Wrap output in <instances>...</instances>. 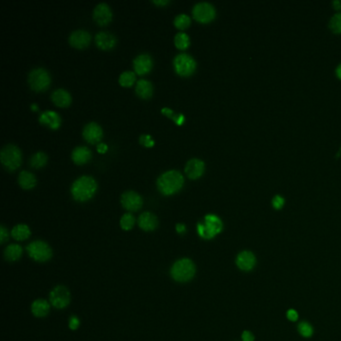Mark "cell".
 I'll list each match as a JSON object with an SVG mask.
<instances>
[{
  "label": "cell",
  "mask_w": 341,
  "mask_h": 341,
  "mask_svg": "<svg viewBox=\"0 0 341 341\" xmlns=\"http://www.w3.org/2000/svg\"><path fill=\"white\" fill-rule=\"evenodd\" d=\"M97 150H98V152H100V153H104V152L107 150V145H106L105 143H99V144L97 145Z\"/></svg>",
  "instance_id": "42"
},
{
  "label": "cell",
  "mask_w": 341,
  "mask_h": 341,
  "mask_svg": "<svg viewBox=\"0 0 341 341\" xmlns=\"http://www.w3.org/2000/svg\"><path fill=\"white\" fill-rule=\"evenodd\" d=\"M79 323H80L79 319L77 317H75V316H72L70 318V320H69V327H70V329H72V330L77 329L78 326H79Z\"/></svg>",
  "instance_id": "40"
},
{
  "label": "cell",
  "mask_w": 341,
  "mask_h": 341,
  "mask_svg": "<svg viewBox=\"0 0 341 341\" xmlns=\"http://www.w3.org/2000/svg\"><path fill=\"white\" fill-rule=\"evenodd\" d=\"M71 158L76 164H83L91 158V150L83 145L76 146L71 152Z\"/></svg>",
  "instance_id": "21"
},
{
  "label": "cell",
  "mask_w": 341,
  "mask_h": 341,
  "mask_svg": "<svg viewBox=\"0 0 341 341\" xmlns=\"http://www.w3.org/2000/svg\"><path fill=\"white\" fill-rule=\"evenodd\" d=\"M138 224L140 226V228H142L145 231H150V230H154L158 224V220L157 217L153 214V213L146 211L143 212L140 214L139 218H138Z\"/></svg>",
  "instance_id": "20"
},
{
  "label": "cell",
  "mask_w": 341,
  "mask_h": 341,
  "mask_svg": "<svg viewBox=\"0 0 341 341\" xmlns=\"http://www.w3.org/2000/svg\"><path fill=\"white\" fill-rule=\"evenodd\" d=\"M153 2L156 4H167L169 3V0H153Z\"/></svg>",
  "instance_id": "44"
},
{
  "label": "cell",
  "mask_w": 341,
  "mask_h": 341,
  "mask_svg": "<svg viewBox=\"0 0 341 341\" xmlns=\"http://www.w3.org/2000/svg\"><path fill=\"white\" fill-rule=\"evenodd\" d=\"M190 17L185 13H180L174 18V25L179 29H184L190 24Z\"/></svg>",
  "instance_id": "32"
},
{
  "label": "cell",
  "mask_w": 341,
  "mask_h": 341,
  "mask_svg": "<svg viewBox=\"0 0 341 341\" xmlns=\"http://www.w3.org/2000/svg\"><path fill=\"white\" fill-rule=\"evenodd\" d=\"M329 26L334 32L341 33V13H337L332 16L329 22Z\"/></svg>",
  "instance_id": "33"
},
{
  "label": "cell",
  "mask_w": 341,
  "mask_h": 341,
  "mask_svg": "<svg viewBox=\"0 0 341 341\" xmlns=\"http://www.w3.org/2000/svg\"><path fill=\"white\" fill-rule=\"evenodd\" d=\"M139 141L142 145H145V146H152L154 144V140L152 139L151 135H149V134L140 135Z\"/></svg>",
  "instance_id": "35"
},
{
  "label": "cell",
  "mask_w": 341,
  "mask_h": 341,
  "mask_svg": "<svg viewBox=\"0 0 341 341\" xmlns=\"http://www.w3.org/2000/svg\"><path fill=\"white\" fill-rule=\"evenodd\" d=\"M47 155L43 151H37L35 152L31 157H30V165L33 166L34 168H40L42 166H44L47 162Z\"/></svg>",
  "instance_id": "28"
},
{
  "label": "cell",
  "mask_w": 341,
  "mask_h": 341,
  "mask_svg": "<svg viewBox=\"0 0 341 341\" xmlns=\"http://www.w3.org/2000/svg\"><path fill=\"white\" fill-rule=\"evenodd\" d=\"M7 238H8V231L3 225H1V227H0V241H1V243H3L5 242Z\"/></svg>",
  "instance_id": "38"
},
{
  "label": "cell",
  "mask_w": 341,
  "mask_h": 341,
  "mask_svg": "<svg viewBox=\"0 0 341 341\" xmlns=\"http://www.w3.org/2000/svg\"><path fill=\"white\" fill-rule=\"evenodd\" d=\"M93 18L100 25L107 24L112 18V11L109 5L105 2L98 3L93 9Z\"/></svg>",
  "instance_id": "14"
},
{
  "label": "cell",
  "mask_w": 341,
  "mask_h": 341,
  "mask_svg": "<svg viewBox=\"0 0 341 341\" xmlns=\"http://www.w3.org/2000/svg\"><path fill=\"white\" fill-rule=\"evenodd\" d=\"M0 160L3 166L9 170L17 168L22 161L21 150L14 144H6L0 151Z\"/></svg>",
  "instance_id": "6"
},
{
  "label": "cell",
  "mask_w": 341,
  "mask_h": 341,
  "mask_svg": "<svg viewBox=\"0 0 341 341\" xmlns=\"http://www.w3.org/2000/svg\"><path fill=\"white\" fill-rule=\"evenodd\" d=\"M174 70L182 76H188L192 74L196 68L195 59L186 52L178 53L173 58Z\"/></svg>",
  "instance_id": "8"
},
{
  "label": "cell",
  "mask_w": 341,
  "mask_h": 341,
  "mask_svg": "<svg viewBox=\"0 0 341 341\" xmlns=\"http://www.w3.org/2000/svg\"><path fill=\"white\" fill-rule=\"evenodd\" d=\"M162 112H163V113H166V114H169L170 116H173L175 122L178 123V124H181V123L184 121V116H183L182 114H179L178 116H175V115L173 114V111H172V110H170V109H168V108H162Z\"/></svg>",
  "instance_id": "36"
},
{
  "label": "cell",
  "mask_w": 341,
  "mask_h": 341,
  "mask_svg": "<svg viewBox=\"0 0 341 341\" xmlns=\"http://www.w3.org/2000/svg\"><path fill=\"white\" fill-rule=\"evenodd\" d=\"M50 302L56 308H64L70 302V292L64 286H56L50 292Z\"/></svg>",
  "instance_id": "10"
},
{
  "label": "cell",
  "mask_w": 341,
  "mask_h": 341,
  "mask_svg": "<svg viewBox=\"0 0 341 341\" xmlns=\"http://www.w3.org/2000/svg\"><path fill=\"white\" fill-rule=\"evenodd\" d=\"M176 230H177V232H179V233L184 232V231H185V225L182 224V223L176 224Z\"/></svg>",
  "instance_id": "43"
},
{
  "label": "cell",
  "mask_w": 341,
  "mask_h": 341,
  "mask_svg": "<svg viewBox=\"0 0 341 341\" xmlns=\"http://www.w3.org/2000/svg\"><path fill=\"white\" fill-rule=\"evenodd\" d=\"M184 183V177L178 170L170 169L161 173L156 181L158 190L164 195L177 192Z\"/></svg>",
  "instance_id": "1"
},
{
  "label": "cell",
  "mask_w": 341,
  "mask_h": 341,
  "mask_svg": "<svg viewBox=\"0 0 341 341\" xmlns=\"http://www.w3.org/2000/svg\"><path fill=\"white\" fill-rule=\"evenodd\" d=\"M205 164L199 158H191L185 164V173L192 179L198 178L204 172Z\"/></svg>",
  "instance_id": "16"
},
{
  "label": "cell",
  "mask_w": 341,
  "mask_h": 341,
  "mask_svg": "<svg viewBox=\"0 0 341 341\" xmlns=\"http://www.w3.org/2000/svg\"><path fill=\"white\" fill-rule=\"evenodd\" d=\"M69 43L75 48L86 47L91 40V34L85 29H76L69 34Z\"/></svg>",
  "instance_id": "12"
},
{
  "label": "cell",
  "mask_w": 341,
  "mask_h": 341,
  "mask_svg": "<svg viewBox=\"0 0 341 341\" xmlns=\"http://www.w3.org/2000/svg\"><path fill=\"white\" fill-rule=\"evenodd\" d=\"M39 122L49 126L52 129H57L60 126L61 118L57 112L53 110H45L40 113Z\"/></svg>",
  "instance_id": "19"
},
{
  "label": "cell",
  "mask_w": 341,
  "mask_h": 341,
  "mask_svg": "<svg viewBox=\"0 0 341 341\" xmlns=\"http://www.w3.org/2000/svg\"><path fill=\"white\" fill-rule=\"evenodd\" d=\"M97 189L96 180L90 175H81L71 184L70 191L73 198L77 201H86L90 199Z\"/></svg>",
  "instance_id": "2"
},
{
  "label": "cell",
  "mask_w": 341,
  "mask_h": 341,
  "mask_svg": "<svg viewBox=\"0 0 341 341\" xmlns=\"http://www.w3.org/2000/svg\"><path fill=\"white\" fill-rule=\"evenodd\" d=\"M18 183L22 188L30 189L36 184L35 175L32 172L27 171V170H22L18 175Z\"/></svg>",
  "instance_id": "25"
},
{
  "label": "cell",
  "mask_w": 341,
  "mask_h": 341,
  "mask_svg": "<svg viewBox=\"0 0 341 341\" xmlns=\"http://www.w3.org/2000/svg\"><path fill=\"white\" fill-rule=\"evenodd\" d=\"M51 81L49 72L43 67H35L28 73V83L30 87L36 91L46 89Z\"/></svg>",
  "instance_id": "4"
},
{
  "label": "cell",
  "mask_w": 341,
  "mask_h": 341,
  "mask_svg": "<svg viewBox=\"0 0 341 341\" xmlns=\"http://www.w3.org/2000/svg\"><path fill=\"white\" fill-rule=\"evenodd\" d=\"M237 266L243 271H250L256 264V258L254 254L250 251H242L237 255L236 258Z\"/></svg>",
  "instance_id": "18"
},
{
  "label": "cell",
  "mask_w": 341,
  "mask_h": 341,
  "mask_svg": "<svg viewBox=\"0 0 341 341\" xmlns=\"http://www.w3.org/2000/svg\"><path fill=\"white\" fill-rule=\"evenodd\" d=\"M51 99L58 106H67L71 102V95L66 89L57 88L52 91Z\"/></svg>",
  "instance_id": "23"
},
{
  "label": "cell",
  "mask_w": 341,
  "mask_h": 341,
  "mask_svg": "<svg viewBox=\"0 0 341 341\" xmlns=\"http://www.w3.org/2000/svg\"><path fill=\"white\" fill-rule=\"evenodd\" d=\"M272 204L274 206V208L276 209H280L283 205H284V198H282L281 196L279 195H276L273 200H272Z\"/></svg>",
  "instance_id": "37"
},
{
  "label": "cell",
  "mask_w": 341,
  "mask_h": 341,
  "mask_svg": "<svg viewBox=\"0 0 341 341\" xmlns=\"http://www.w3.org/2000/svg\"><path fill=\"white\" fill-rule=\"evenodd\" d=\"M153 65L152 57L148 53H140L133 59V67L136 73L145 74L150 71Z\"/></svg>",
  "instance_id": "17"
},
{
  "label": "cell",
  "mask_w": 341,
  "mask_h": 341,
  "mask_svg": "<svg viewBox=\"0 0 341 341\" xmlns=\"http://www.w3.org/2000/svg\"><path fill=\"white\" fill-rule=\"evenodd\" d=\"M174 43L176 45L177 48L179 49H185L189 46L190 44V39L188 34H186L185 32H177L174 36Z\"/></svg>",
  "instance_id": "29"
},
{
  "label": "cell",
  "mask_w": 341,
  "mask_h": 341,
  "mask_svg": "<svg viewBox=\"0 0 341 341\" xmlns=\"http://www.w3.org/2000/svg\"><path fill=\"white\" fill-rule=\"evenodd\" d=\"M194 274L195 265L188 258L176 261L171 268V276L178 282H187L193 278Z\"/></svg>",
  "instance_id": "5"
},
{
  "label": "cell",
  "mask_w": 341,
  "mask_h": 341,
  "mask_svg": "<svg viewBox=\"0 0 341 341\" xmlns=\"http://www.w3.org/2000/svg\"><path fill=\"white\" fill-rule=\"evenodd\" d=\"M116 37L113 33L109 31H99L95 35V43L101 49H111L116 44Z\"/></svg>",
  "instance_id": "15"
},
{
  "label": "cell",
  "mask_w": 341,
  "mask_h": 341,
  "mask_svg": "<svg viewBox=\"0 0 341 341\" xmlns=\"http://www.w3.org/2000/svg\"><path fill=\"white\" fill-rule=\"evenodd\" d=\"M333 5L335 6V8L339 9V8H341V1H334Z\"/></svg>",
  "instance_id": "46"
},
{
  "label": "cell",
  "mask_w": 341,
  "mask_h": 341,
  "mask_svg": "<svg viewBox=\"0 0 341 341\" xmlns=\"http://www.w3.org/2000/svg\"><path fill=\"white\" fill-rule=\"evenodd\" d=\"M50 309L49 303L44 299H37L32 303L31 310L36 317H44L48 314Z\"/></svg>",
  "instance_id": "24"
},
{
  "label": "cell",
  "mask_w": 341,
  "mask_h": 341,
  "mask_svg": "<svg viewBox=\"0 0 341 341\" xmlns=\"http://www.w3.org/2000/svg\"><path fill=\"white\" fill-rule=\"evenodd\" d=\"M134 223H135V218L129 212L123 214L120 219V226L124 230H130L133 227Z\"/></svg>",
  "instance_id": "31"
},
{
  "label": "cell",
  "mask_w": 341,
  "mask_h": 341,
  "mask_svg": "<svg viewBox=\"0 0 341 341\" xmlns=\"http://www.w3.org/2000/svg\"><path fill=\"white\" fill-rule=\"evenodd\" d=\"M136 79V75L131 70H125L119 75V83L122 86H130Z\"/></svg>",
  "instance_id": "30"
},
{
  "label": "cell",
  "mask_w": 341,
  "mask_h": 341,
  "mask_svg": "<svg viewBox=\"0 0 341 341\" xmlns=\"http://www.w3.org/2000/svg\"><path fill=\"white\" fill-rule=\"evenodd\" d=\"M82 135L87 142L96 143L100 141V139L102 138L103 131H102L101 126L98 123L91 121V122H88L87 124H85V126L83 127Z\"/></svg>",
  "instance_id": "13"
},
{
  "label": "cell",
  "mask_w": 341,
  "mask_h": 341,
  "mask_svg": "<svg viewBox=\"0 0 341 341\" xmlns=\"http://www.w3.org/2000/svg\"><path fill=\"white\" fill-rule=\"evenodd\" d=\"M135 92L142 98H149L153 93V85L149 80L141 78L136 82Z\"/></svg>",
  "instance_id": "22"
},
{
  "label": "cell",
  "mask_w": 341,
  "mask_h": 341,
  "mask_svg": "<svg viewBox=\"0 0 341 341\" xmlns=\"http://www.w3.org/2000/svg\"><path fill=\"white\" fill-rule=\"evenodd\" d=\"M122 206L128 211L138 210L143 203L142 197L134 190H126L122 193L120 198Z\"/></svg>",
  "instance_id": "11"
},
{
  "label": "cell",
  "mask_w": 341,
  "mask_h": 341,
  "mask_svg": "<svg viewBox=\"0 0 341 341\" xmlns=\"http://www.w3.org/2000/svg\"><path fill=\"white\" fill-rule=\"evenodd\" d=\"M223 224L220 218L214 214H207L203 222L197 224L198 234L204 239H211L222 230Z\"/></svg>",
  "instance_id": "3"
},
{
  "label": "cell",
  "mask_w": 341,
  "mask_h": 341,
  "mask_svg": "<svg viewBox=\"0 0 341 341\" xmlns=\"http://www.w3.org/2000/svg\"><path fill=\"white\" fill-rule=\"evenodd\" d=\"M286 316L290 321H296L298 319V313L294 309H289L286 313Z\"/></svg>",
  "instance_id": "39"
},
{
  "label": "cell",
  "mask_w": 341,
  "mask_h": 341,
  "mask_svg": "<svg viewBox=\"0 0 341 341\" xmlns=\"http://www.w3.org/2000/svg\"><path fill=\"white\" fill-rule=\"evenodd\" d=\"M241 338L243 341H254V335L250 331H243Z\"/></svg>",
  "instance_id": "41"
},
{
  "label": "cell",
  "mask_w": 341,
  "mask_h": 341,
  "mask_svg": "<svg viewBox=\"0 0 341 341\" xmlns=\"http://www.w3.org/2000/svg\"><path fill=\"white\" fill-rule=\"evenodd\" d=\"M22 254V248L18 244H11L6 247L4 256L9 261H15L18 260Z\"/></svg>",
  "instance_id": "26"
},
{
  "label": "cell",
  "mask_w": 341,
  "mask_h": 341,
  "mask_svg": "<svg viewBox=\"0 0 341 341\" xmlns=\"http://www.w3.org/2000/svg\"><path fill=\"white\" fill-rule=\"evenodd\" d=\"M192 15L199 22H209L215 16V8L206 1L197 2L192 7Z\"/></svg>",
  "instance_id": "9"
},
{
  "label": "cell",
  "mask_w": 341,
  "mask_h": 341,
  "mask_svg": "<svg viewBox=\"0 0 341 341\" xmlns=\"http://www.w3.org/2000/svg\"><path fill=\"white\" fill-rule=\"evenodd\" d=\"M298 331L303 337H310L313 334L312 326L307 322H301L298 325Z\"/></svg>",
  "instance_id": "34"
},
{
  "label": "cell",
  "mask_w": 341,
  "mask_h": 341,
  "mask_svg": "<svg viewBox=\"0 0 341 341\" xmlns=\"http://www.w3.org/2000/svg\"><path fill=\"white\" fill-rule=\"evenodd\" d=\"M11 234L13 236L14 239L16 240H19V241H22V240H25L29 237L30 235V229L27 225L25 224H18L16 226H14L12 228V231H11Z\"/></svg>",
  "instance_id": "27"
},
{
  "label": "cell",
  "mask_w": 341,
  "mask_h": 341,
  "mask_svg": "<svg viewBox=\"0 0 341 341\" xmlns=\"http://www.w3.org/2000/svg\"><path fill=\"white\" fill-rule=\"evenodd\" d=\"M27 252L32 259L40 262L49 260L52 255V250L50 246L46 242L41 240L31 242L27 246Z\"/></svg>",
  "instance_id": "7"
},
{
  "label": "cell",
  "mask_w": 341,
  "mask_h": 341,
  "mask_svg": "<svg viewBox=\"0 0 341 341\" xmlns=\"http://www.w3.org/2000/svg\"><path fill=\"white\" fill-rule=\"evenodd\" d=\"M336 73H337V76L341 79V64L338 65V67L336 69Z\"/></svg>",
  "instance_id": "45"
}]
</instances>
